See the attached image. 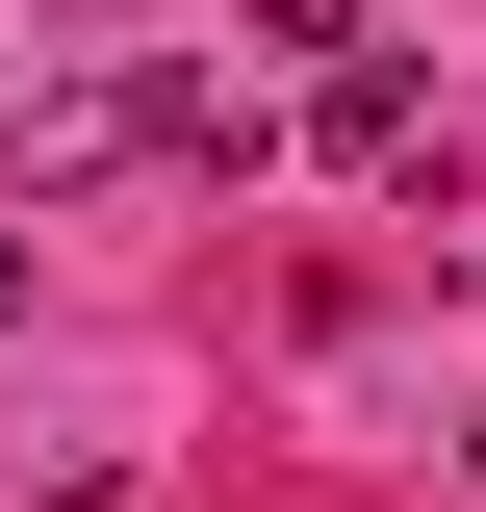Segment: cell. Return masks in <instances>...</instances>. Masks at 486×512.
<instances>
[{"label":"cell","instance_id":"obj_1","mask_svg":"<svg viewBox=\"0 0 486 512\" xmlns=\"http://www.w3.org/2000/svg\"><path fill=\"white\" fill-rule=\"evenodd\" d=\"M128 154H231V103H205V77H52V103H26V180H128Z\"/></svg>","mask_w":486,"mask_h":512},{"label":"cell","instance_id":"obj_2","mask_svg":"<svg viewBox=\"0 0 486 512\" xmlns=\"http://www.w3.org/2000/svg\"><path fill=\"white\" fill-rule=\"evenodd\" d=\"M0 333H26V256H0Z\"/></svg>","mask_w":486,"mask_h":512}]
</instances>
